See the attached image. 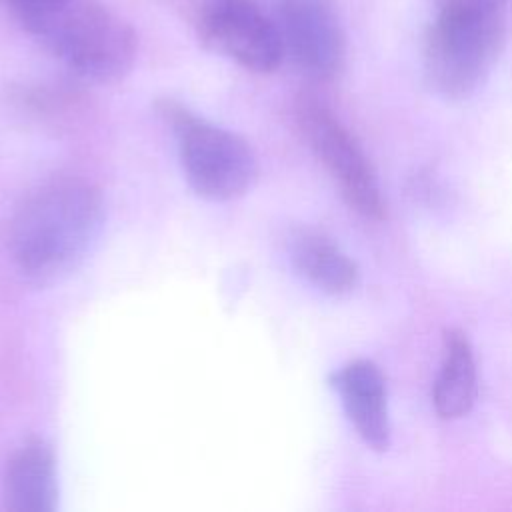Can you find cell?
Instances as JSON below:
<instances>
[{
  "instance_id": "1",
  "label": "cell",
  "mask_w": 512,
  "mask_h": 512,
  "mask_svg": "<svg viewBox=\"0 0 512 512\" xmlns=\"http://www.w3.org/2000/svg\"><path fill=\"white\" fill-rule=\"evenodd\" d=\"M102 224L100 190L90 180L60 176L20 200L8 220L6 248L28 280L52 282L86 258Z\"/></svg>"
},
{
  "instance_id": "2",
  "label": "cell",
  "mask_w": 512,
  "mask_h": 512,
  "mask_svg": "<svg viewBox=\"0 0 512 512\" xmlns=\"http://www.w3.org/2000/svg\"><path fill=\"white\" fill-rule=\"evenodd\" d=\"M506 40V4H442L430 22L422 64L428 86L448 98L470 96L490 74Z\"/></svg>"
},
{
  "instance_id": "3",
  "label": "cell",
  "mask_w": 512,
  "mask_h": 512,
  "mask_svg": "<svg viewBox=\"0 0 512 512\" xmlns=\"http://www.w3.org/2000/svg\"><path fill=\"white\" fill-rule=\"evenodd\" d=\"M156 110L170 128L180 166L196 194L212 202H230L254 186L258 158L242 136L198 116L174 98L158 100Z\"/></svg>"
},
{
  "instance_id": "4",
  "label": "cell",
  "mask_w": 512,
  "mask_h": 512,
  "mask_svg": "<svg viewBox=\"0 0 512 512\" xmlns=\"http://www.w3.org/2000/svg\"><path fill=\"white\" fill-rule=\"evenodd\" d=\"M34 38L76 76L110 84L134 66V28L98 0H70Z\"/></svg>"
},
{
  "instance_id": "5",
  "label": "cell",
  "mask_w": 512,
  "mask_h": 512,
  "mask_svg": "<svg viewBox=\"0 0 512 512\" xmlns=\"http://www.w3.org/2000/svg\"><path fill=\"white\" fill-rule=\"evenodd\" d=\"M300 134L358 214L380 220L386 214L376 172L354 134L318 98L300 96L294 106Z\"/></svg>"
},
{
  "instance_id": "6",
  "label": "cell",
  "mask_w": 512,
  "mask_h": 512,
  "mask_svg": "<svg viewBox=\"0 0 512 512\" xmlns=\"http://www.w3.org/2000/svg\"><path fill=\"white\" fill-rule=\"evenodd\" d=\"M196 32L206 48L256 74L274 72L286 58L278 22L254 0H204Z\"/></svg>"
},
{
  "instance_id": "7",
  "label": "cell",
  "mask_w": 512,
  "mask_h": 512,
  "mask_svg": "<svg viewBox=\"0 0 512 512\" xmlns=\"http://www.w3.org/2000/svg\"><path fill=\"white\" fill-rule=\"evenodd\" d=\"M284 54L310 80H334L346 62V36L334 0H276Z\"/></svg>"
},
{
  "instance_id": "8",
  "label": "cell",
  "mask_w": 512,
  "mask_h": 512,
  "mask_svg": "<svg viewBox=\"0 0 512 512\" xmlns=\"http://www.w3.org/2000/svg\"><path fill=\"white\" fill-rule=\"evenodd\" d=\"M332 386L358 436L372 450H386L390 442L388 396L380 368L364 358L350 360L332 374Z\"/></svg>"
},
{
  "instance_id": "9",
  "label": "cell",
  "mask_w": 512,
  "mask_h": 512,
  "mask_svg": "<svg viewBox=\"0 0 512 512\" xmlns=\"http://www.w3.org/2000/svg\"><path fill=\"white\" fill-rule=\"evenodd\" d=\"M2 504L14 512H52L58 506L56 458L44 438H28L8 458Z\"/></svg>"
},
{
  "instance_id": "10",
  "label": "cell",
  "mask_w": 512,
  "mask_h": 512,
  "mask_svg": "<svg viewBox=\"0 0 512 512\" xmlns=\"http://www.w3.org/2000/svg\"><path fill=\"white\" fill-rule=\"evenodd\" d=\"M288 258L294 270L314 288L330 296H342L356 288V262L326 234L298 228L288 236Z\"/></svg>"
},
{
  "instance_id": "11",
  "label": "cell",
  "mask_w": 512,
  "mask_h": 512,
  "mask_svg": "<svg viewBox=\"0 0 512 512\" xmlns=\"http://www.w3.org/2000/svg\"><path fill=\"white\" fill-rule=\"evenodd\" d=\"M478 390L476 360L462 330H446L442 362L434 380L432 402L442 418H460L470 412Z\"/></svg>"
},
{
  "instance_id": "12",
  "label": "cell",
  "mask_w": 512,
  "mask_h": 512,
  "mask_svg": "<svg viewBox=\"0 0 512 512\" xmlns=\"http://www.w3.org/2000/svg\"><path fill=\"white\" fill-rule=\"evenodd\" d=\"M68 2L70 0H0L10 16L32 36Z\"/></svg>"
},
{
  "instance_id": "13",
  "label": "cell",
  "mask_w": 512,
  "mask_h": 512,
  "mask_svg": "<svg viewBox=\"0 0 512 512\" xmlns=\"http://www.w3.org/2000/svg\"><path fill=\"white\" fill-rule=\"evenodd\" d=\"M436 6L442 4H454V2H496V4H506V0H434Z\"/></svg>"
}]
</instances>
